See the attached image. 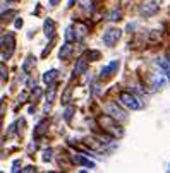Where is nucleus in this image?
<instances>
[{
    "instance_id": "nucleus-1",
    "label": "nucleus",
    "mask_w": 170,
    "mask_h": 173,
    "mask_svg": "<svg viewBox=\"0 0 170 173\" xmlns=\"http://www.w3.org/2000/svg\"><path fill=\"white\" fill-rule=\"evenodd\" d=\"M98 122L102 123L105 130L110 132L112 135H122V134H124V132H122V128H119V125H115V118H114L112 115H110V117H107V115H105V117H100Z\"/></svg>"
},
{
    "instance_id": "nucleus-2",
    "label": "nucleus",
    "mask_w": 170,
    "mask_h": 173,
    "mask_svg": "<svg viewBox=\"0 0 170 173\" xmlns=\"http://www.w3.org/2000/svg\"><path fill=\"white\" fill-rule=\"evenodd\" d=\"M119 99H120L122 105H125L127 108H131V110H139L141 106H143L139 101H137V98L134 96V94L127 93V91H122V93L119 94Z\"/></svg>"
},
{
    "instance_id": "nucleus-3",
    "label": "nucleus",
    "mask_w": 170,
    "mask_h": 173,
    "mask_svg": "<svg viewBox=\"0 0 170 173\" xmlns=\"http://www.w3.org/2000/svg\"><path fill=\"white\" fill-rule=\"evenodd\" d=\"M5 48H7V51H2V58H3V60H5L7 57H10V53L14 51V34H12V33L2 36V50H5Z\"/></svg>"
},
{
    "instance_id": "nucleus-4",
    "label": "nucleus",
    "mask_w": 170,
    "mask_h": 173,
    "mask_svg": "<svg viewBox=\"0 0 170 173\" xmlns=\"http://www.w3.org/2000/svg\"><path fill=\"white\" fill-rule=\"evenodd\" d=\"M120 38V29H115V28H110L105 31L103 34V43L107 46H114L117 43V39Z\"/></svg>"
},
{
    "instance_id": "nucleus-5",
    "label": "nucleus",
    "mask_w": 170,
    "mask_h": 173,
    "mask_svg": "<svg viewBox=\"0 0 170 173\" xmlns=\"http://www.w3.org/2000/svg\"><path fill=\"white\" fill-rule=\"evenodd\" d=\"M107 112L110 113L115 120H120V122H124V120L127 118V115L124 113V110H120L115 103H108V105H107Z\"/></svg>"
},
{
    "instance_id": "nucleus-6",
    "label": "nucleus",
    "mask_w": 170,
    "mask_h": 173,
    "mask_svg": "<svg viewBox=\"0 0 170 173\" xmlns=\"http://www.w3.org/2000/svg\"><path fill=\"white\" fill-rule=\"evenodd\" d=\"M157 10H158V3H157V2H146L143 7H141V14H143L144 17L153 16Z\"/></svg>"
},
{
    "instance_id": "nucleus-7",
    "label": "nucleus",
    "mask_w": 170,
    "mask_h": 173,
    "mask_svg": "<svg viewBox=\"0 0 170 173\" xmlns=\"http://www.w3.org/2000/svg\"><path fill=\"white\" fill-rule=\"evenodd\" d=\"M71 160H72V163H76V165H84V166L95 168V163L89 161V160H86L84 156H81V154H71Z\"/></svg>"
},
{
    "instance_id": "nucleus-8",
    "label": "nucleus",
    "mask_w": 170,
    "mask_h": 173,
    "mask_svg": "<svg viewBox=\"0 0 170 173\" xmlns=\"http://www.w3.org/2000/svg\"><path fill=\"white\" fill-rule=\"evenodd\" d=\"M86 69H88V60H86V57H79V60L76 62V65H74V74L79 76V74H82V72H86Z\"/></svg>"
},
{
    "instance_id": "nucleus-9",
    "label": "nucleus",
    "mask_w": 170,
    "mask_h": 173,
    "mask_svg": "<svg viewBox=\"0 0 170 173\" xmlns=\"http://www.w3.org/2000/svg\"><path fill=\"white\" fill-rule=\"evenodd\" d=\"M43 29H45V36H46V38H53V34H55V23H53L52 19H45V23H43Z\"/></svg>"
},
{
    "instance_id": "nucleus-10",
    "label": "nucleus",
    "mask_w": 170,
    "mask_h": 173,
    "mask_svg": "<svg viewBox=\"0 0 170 173\" xmlns=\"http://www.w3.org/2000/svg\"><path fill=\"white\" fill-rule=\"evenodd\" d=\"M117 67H119V62H117V60H114L112 64H108L107 67H103V69H102V72H100V77H102V79H105V77H108L110 74H114L112 71H115Z\"/></svg>"
},
{
    "instance_id": "nucleus-11",
    "label": "nucleus",
    "mask_w": 170,
    "mask_h": 173,
    "mask_svg": "<svg viewBox=\"0 0 170 173\" xmlns=\"http://www.w3.org/2000/svg\"><path fill=\"white\" fill-rule=\"evenodd\" d=\"M157 64L160 65L162 71L165 72V76L170 79V60H168V58H163V57H162V58H158V60H157Z\"/></svg>"
},
{
    "instance_id": "nucleus-12",
    "label": "nucleus",
    "mask_w": 170,
    "mask_h": 173,
    "mask_svg": "<svg viewBox=\"0 0 170 173\" xmlns=\"http://www.w3.org/2000/svg\"><path fill=\"white\" fill-rule=\"evenodd\" d=\"M71 53H72V46L69 45V41H66V45H62V48H60V53H59L60 60H67V58L71 57Z\"/></svg>"
},
{
    "instance_id": "nucleus-13",
    "label": "nucleus",
    "mask_w": 170,
    "mask_h": 173,
    "mask_svg": "<svg viewBox=\"0 0 170 173\" xmlns=\"http://www.w3.org/2000/svg\"><path fill=\"white\" fill-rule=\"evenodd\" d=\"M46 130H48V123L43 120V122H40L38 127L35 128V137H41V135H45Z\"/></svg>"
},
{
    "instance_id": "nucleus-14",
    "label": "nucleus",
    "mask_w": 170,
    "mask_h": 173,
    "mask_svg": "<svg viewBox=\"0 0 170 173\" xmlns=\"http://www.w3.org/2000/svg\"><path fill=\"white\" fill-rule=\"evenodd\" d=\"M57 76H59V72H57L55 69H52V71H48V72L43 74V82H45V84H52L53 81H55Z\"/></svg>"
},
{
    "instance_id": "nucleus-15",
    "label": "nucleus",
    "mask_w": 170,
    "mask_h": 173,
    "mask_svg": "<svg viewBox=\"0 0 170 173\" xmlns=\"http://www.w3.org/2000/svg\"><path fill=\"white\" fill-rule=\"evenodd\" d=\"M55 94H57V86L55 84H50V91L46 93V103H52L53 99H55Z\"/></svg>"
},
{
    "instance_id": "nucleus-16",
    "label": "nucleus",
    "mask_w": 170,
    "mask_h": 173,
    "mask_svg": "<svg viewBox=\"0 0 170 173\" xmlns=\"http://www.w3.org/2000/svg\"><path fill=\"white\" fill-rule=\"evenodd\" d=\"M33 64H35V58H33V57H31V55H29V57H28L26 60H24V64H23V71H24V72H26V74H28V72L31 71V67H33Z\"/></svg>"
},
{
    "instance_id": "nucleus-17",
    "label": "nucleus",
    "mask_w": 170,
    "mask_h": 173,
    "mask_svg": "<svg viewBox=\"0 0 170 173\" xmlns=\"http://www.w3.org/2000/svg\"><path fill=\"white\" fill-rule=\"evenodd\" d=\"M86 33H88V28H86L84 24H77V33H76V38L82 39L86 36Z\"/></svg>"
},
{
    "instance_id": "nucleus-18",
    "label": "nucleus",
    "mask_w": 170,
    "mask_h": 173,
    "mask_svg": "<svg viewBox=\"0 0 170 173\" xmlns=\"http://www.w3.org/2000/svg\"><path fill=\"white\" fill-rule=\"evenodd\" d=\"M71 93H72V86H67L66 93L62 94V105H67L69 99H71Z\"/></svg>"
},
{
    "instance_id": "nucleus-19",
    "label": "nucleus",
    "mask_w": 170,
    "mask_h": 173,
    "mask_svg": "<svg viewBox=\"0 0 170 173\" xmlns=\"http://www.w3.org/2000/svg\"><path fill=\"white\" fill-rule=\"evenodd\" d=\"M120 16H122L120 10H112V12H110V17H108V19H110V21H119V19H120Z\"/></svg>"
},
{
    "instance_id": "nucleus-20",
    "label": "nucleus",
    "mask_w": 170,
    "mask_h": 173,
    "mask_svg": "<svg viewBox=\"0 0 170 173\" xmlns=\"http://www.w3.org/2000/svg\"><path fill=\"white\" fill-rule=\"evenodd\" d=\"M66 39H67V41H72V39H76L74 33H72V28H67V31H66Z\"/></svg>"
},
{
    "instance_id": "nucleus-21",
    "label": "nucleus",
    "mask_w": 170,
    "mask_h": 173,
    "mask_svg": "<svg viewBox=\"0 0 170 173\" xmlns=\"http://www.w3.org/2000/svg\"><path fill=\"white\" fill-rule=\"evenodd\" d=\"M88 57L91 58V60H98V58H100V51L91 50V51H88Z\"/></svg>"
},
{
    "instance_id": "nucleus-22",
    "label": "nucleus",
    "mask_w": 170,
    "mask_h": 173,
    "mask_svg": "<svg viewBox=\"0 0 170 173\" xmlns=\"http://www.w3.org/2000/svg\"><path fill=\"white\" fill-rule=\"evenodd\" d=\"M82 7L86 10H93V0H82Z\"/></svg>"
},
{
    "instance_id": "nucleus-23",
    "label": "nucleus",
    "mask_w": 170,
    "mask_h": 173,
    "mask_svg": "<svg viewBox=\"0 0 170 173\" xmlns=\"http://www.w3.org/2000/svg\"><path fill=\"white\" fill-rule=\"evenodd\" d=\"M40 94H41V89H40V87H36V89L33 91V94H31V101H36V99L40 98Z\"/></svg>"
},
{
    "instance_id": "nucleus-24",
    "label": "nucleus",
    "mask_w": 170,
    "mask_h": 173,
    "mask_svg": "<svg viewBox=\"0 0 170 173\" xmlns=\"http://www.w3.org/2000/svg\"><path fill=\"white\" fill-rule=\"evenodd\" d=\"M50 160H52V149H46L43 153V161H50Z\"/></svg>"
},
{
    "instance_id": "nucleus-25",
    "label": "nucleus",
    "mask_w": 170,
    "mask_h": 173,
    "mask_svg": "<svg viewBox=\"0 0 170 173\" xmlns=\"http://www.w3.org/2000/svg\"><path fill=\"white\" fill-rule=\"evenodd\" d=\"M72 112H74V108H72V106H69V108L66 110V115H64V117H66V120H67V122H69V120H71V117H72Z\"/></svg>"
},
{
    "instance_id": "nucleus-26",
    "label": "nucleus",
    "mask_w": 170,
    "mask_h": 173,
    "mask_svg": "<svg viewBox=\"0 0 170 173\" xmlns=\"http://www.w3.org/2000/svg\"><path fill=\"white\" fill-rule=\"evenodd\" d=\"M153 82H155V87H163V82H165V81H163V79H158V77H155Z\"/></svg>"
},
{
    "instance_id": "nucleus-27",
    "label": "nucleus",
    "mask_w": 170,
    "mask_h": 173,
    "mask_svg": "<svg viewBox=\"0 0 170 173\" xmlns=\"http://www.w3.org/2000/svg\"><path fill=\"white\" fill-rule=\"evenodd\" d=\"M7 81V71H5V64H2V82Z\"/></svg>"
},
{
    "instance_id": "nucleus-28",
    "label": "nucleus",
    "mask_w": 170,
    "mask_h": 173,
    "mask_svg": "<svg viewBox=\"0 0 170 173\" xmlns=\"http://www.w3.org/2000/svg\"><path fill=\"white\" fill-rule=\"evenodd\" d=\"M19 165H21V161H14V168H12V171H19V170H21Z\"/></svg>"
},
{
    "instance_id": "nucleus-29",
    "label": "nucleus",
    "mask_w": 170,
    "mask_h": 173,
    "mask_svg": "<svg viewBox=\"0 0 170 173\" xmlns=\"http://www.w3.org/2000/svg\"><path fill=\"white\" fill-rule=\"evenodd\" d=\"M36 170V168L35 166H26V168H24V170L23 171H26V173H29V171H35Z\"/></svg>"
},
{
    "instance_id": "nucleus-30",
    "label": "nucleus",
    "mask_w": 170,
    "mask_h": 173,
    "mask_svg": "<svg viewBox=\"0 0 170 173\" xmlns=\"http://www.w3.org/2000/svg\"><path fill=\"white\" fill-rule=\"evenodd\" d=\"M16 28H23V19H17L16 21Z\"/></svg>"
},
{
    "instance_id": "nucleus-31",
    "label": "nucleus",
    "mask_w": 170,
    "mask_h": 173,
    "mask_svg": "<svg viewBox=\"0 0 170 173\" xmlns=\"http://www.w3.org/2000/svg\"><path fill=\"white\" fill-rule=\"evenodd\" d=\"M74 2H76V0H67V7H72V5H74Z\"/></svg>"
},
{
    "instance_id": "nucleus-32",
    "label": "nucleus",
    "mask_w": 170,
    "mask_h": 173,
    "mask_svg": "<svg viewBox=\"0 0 170 173\" xmlns=\"http://www.w3.org/2000/svg\"><path fill=\"white\" fill-rule=\"evenodd\" d=\"M59 3V0H50V5H57Z\"/></svg>"
}]
</instances>
